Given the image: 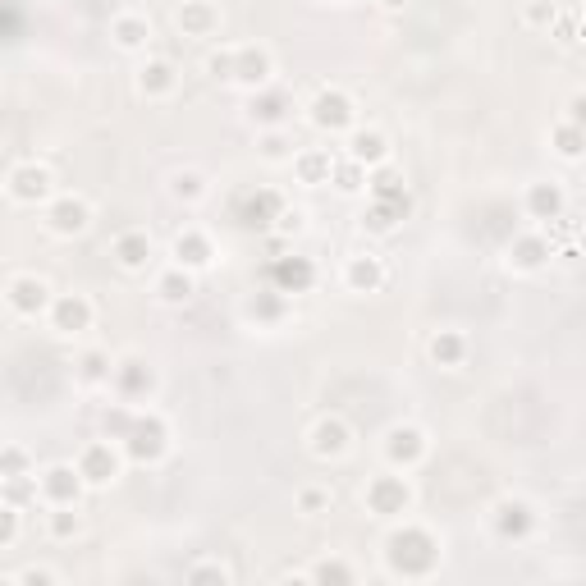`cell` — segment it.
<instances>
[{
  "label": "cell",
  "instance_id": "6da1fadb",
  "mask_svg": "<svg viewBox=\"0 0 586 586\" xmlns=\"http://www.w3.org/2000/svg\"><path fill=\"white\" fill-rule=\"evenodd\" d=\"M440 559V545L426 527H403V532L390 536V568L403 577H426Z\"/></svg>",
  "mask_w": 586,
  "mask_h": 586
},
{
  "label": "cell",
  "instance_id": "7bdbcfd3",
  "mask_svg": "<svg viewBox=\"0 0 586 586\" xmlns=\"http://www.w3.org/2000/svg\"><path fill=\"white\" fill-rule=\"evenodd\" d=\"M330 504V490H321V486H307L303 495H298V509L303 513H321Z\"/></svg>",
  "mask_w": 586,
  "mask_h": 586
},
{
  "label": "cell",
  "instance_id": "7a4b0ae2",
  "mask_svg": "<svg viewBox=\"0 0 586 586\" xmlns=\"http://www.w3.org/2000/svg\"><path fill=\"white\" fill-rule=\"evenodd\" d=\"M124 449H129L133 463H161L165 449H170V431H165V422L156 413L147 417L133 413V426L124 431Z\"/></svg>",
  "mask_w": 586,
  "mask_h": 586
},
{
  "label": "cell",
  "instance_id": "816d5d0a",
  "mask_svg": "<svg viewBox=\"0 0 586 586\" xmlns=\"http://www.w3.org/2000/svg\"><path fill=\"white\" fill-rule=\"evenodd\" d=\"M335 5H348V0H335Z\"/></svg>",
  "mask_w": 586,
  "mask_h": 586
},
{
  "label": "cell",
  "instance_id": "9a60e30c",
  "mask_svg": "<svg viewBox=\"0 0 586 586\" xmlns=\"http://www.w3.org/2000/svg\"><path fill=\"white\" fill-rule=\"evenodd\" d=\"M266 78H271V51L266 46H239L234 51V83L261 87Z\"/></svg>",
  "mask_w": 586,
  "mask_h": 586
},
{
  "label": "cell",
  "instance_id": "83f0119b",
  "mask_svg": "<svg viewBox=\"0 0 586 586\" xmlns=\"http://www.w3.org/2000/svg\"><path fill=\"white\" fill-rule=\"evenodd\" d=\"M408 211H413V207H403V202H371L367 216H362V225H367L371 234H390V229L399 225Z\"/></svg>",
  "mask_w": 586,
  "mask_h": 586
},
{
  "label": "cell",
  "instance_id": "cb8c5ba5",
  "mask_svg": "<svg viewBox=\"0 0 586 586\" xmlns=\"http://www.w3.org/2000/svg\"><path fill=\"white\" fill-rule=\"evenodd\" d=\"M348 289L353 293H376L380 284H385V266H380V257H353L344 271Z\"/></svg>",
  "mask_w": 586,
  "mask_h": 586
},
{
  "label": "cell",
  "instance_id": "52a82bcc",
  "mask_svg": "<svg viewBox=\"0 0 586 586\" xmlns=\"http://www.w3.org/2000/svg\"><path fill=\"white\" fill-rule=\"evenodd\" d=\"M5 298H10V307L19 316H37L51 307V284H46L42 275H19V280H10Z\"/></svg>",
  "mask_w": 586,
  "mask_h": 586
},
{
  "label": "cell",
  "instance_id": "7402d4cb",
  "mask_svg": "<svg viewBox=\"0 0 586 586\" xmlns=\"http://www.w3.org/2000/svg\"><path fill=\"white\" fill-rule=\"evenodd\" d=\"M509 261L518 266V271H541L545 261H550V239H541V234H522V239H513Z\"/></svg>",
  "mask_w": 586,
  "mask_h": 586
},
{
  "label": "cell",
  "instance_id": "8fae6325",
  "mask_svg": "<svg viewBox=\"0 0 586 586\" xmlns=\"http://www.w3.org/2000/svg\"><path fill=\"white\" fill-rule=\"evenodd\" d=\"M385 458H390L394 467H413L426 458V435L417 431V426H394L390 435H385Z\"/></svg>",
  "mask_w": 586,
  "mask_h": 586
},
{
  "label": "cell",
  "instance_id": "4316f807",
  "mask_svg": "<svg viewBox=\"0 0 586 586\" xmlns=\"http://www.w3.org/2000/svg\"><path fill=\"white\" fill-rule=\"evenodd\" d=\"M431 358L440 367H458L467 358V339L458 330H440V335H431Z\"/></svg>",
  "mask_w": 586,
  "mask_h": 586
},
{
  "label": "cell",
  "instance_id": "1f68e13d",
  "mask_svg": "<svg viewBox=\"0 0 586 586\" xmlns=\"http://www.w3.org/2000/svg\"><path fill=\"white\" fill-rule=\"evenodd\" d=\"M284 115H289V97H284V92H266V97L252 101V120L266 124V129L284 124Z\"/></svg>",
  "mask_w": 586,
  "mask_h": 586
},
{
  "label": "cell",
  "instance_id": "5bb4252c",
  "mask_svg": "<svg viewBox=\"0 0 586 586\" xmlns=\"http://www.w3.org/2000/svg\"><path fill=\"white\" fill-rule=\"evenodd\" d=\"M179 28H184V37H216L220 10L211 0H184V5H179Z\"/></svg>",
  "mask_w": 586,
  "mask_h": 586
},
{
  "label": "cell",
  "instance_id": "30bf717a",
  "mask_svg": "<svg viewBox=\"0 0 586 586\" xmlns=\"http://www.w3.org/2000/svg\"><path fill=\"white\" fill-rule=\"evenodd\" d=\"M78 472H83V486H110L120 477V454L110 445H87L78 458Z\"/></svg>",
  "mask_w": 586,
  "mask_h": 586
},
{
  "label": "cell",
  "instance_id": "ac0fdd59",
  "mask_svg": "<svg viewBox=\"0 0 586 586\" xmlns=\"http://www.w3.org/2000/svg\"><path fill=\"white\" fill-rule=\"evenodd\" d=\"M348 161H358V165H385V161H390V142H385V133L358 129L353 138H348Z\"/></svg>",
  "mask_w": 586,
  "mask_h": 586
},
{
  "label": "cell",
  "instance_id": "ee69618b",
  "mask_svg": "<svg viewBox=\"0 0 586 586\" xmlns=\"http://www.w3.org/2000/svg\"><path fill=\"white\" fill-rule=\"evenodd\" d=\"M312 577H316V582H353V573H348L344 564H316Z\"/></svg>",
  "mask_w": 586,
  "mask_h": 586
},
{
  "label": "cell",
  "instance_id": "f35d334b",
  "mask_svg": "<svg viewBox=\"0 0 586 586\" xmlns=\"http://www.w3.org/2000/svg\"><path fill=\"white\" fill-rule=\"evenodd\" d=\"M74 532H78V513H74V504H55V513H51V536L69 541Z\"/></svg>",
  "mask_w": 586,
  "mask_h": 586
},
{
  "label": "cell",
  "instance_id": "8d00e7d4",
  "mask_svg": "<svg viewBox=\"0 0 586 586\" xmlns=\"http://www.w3.org/2000/svg\"><path fill=\"white\" fill-rule=\"evenodd\" d=\"M78 376H83L87 385L110 380V358H106V353H97V348H92V353H83V362H78Z\"/></svg>",
  "mask_w": 586,
  "mask_h": 586
},
{
  "label": "cell",
  "instance_id": "836d02e7",
  "mask_svg": "<svg viewBox=\"0 0 586 586\" xmlns=\"http://www.w3.org/2000/svg\"><path fill=\"white\" fill-rule=\"evenodd\" d=\"M248 316H257V321H280L284 316V293L280 289L257 293V298L248 303Z\"/></svg>",
  "mask_w": 586,
  "mask_h": 586
},
{
  "label": "cell",
  "instance_id": "603a6c76",
  "mask_svg": "<svg viewBox=\"0 0 586 586\" xmlns=\"http://www.w3.org/2000/svg\"><path fill=\"white\" fill-rule=\"evenodd\" d=\"M110 37H115L124 51H142V46L152 42V23L142 19V14H115V23H110Z\"/></svg>",
  "mask_w": 586,
  "mask_h": 586
},
{
  "label": "cell",
  "instance_id": "d4e9b609",
  "mask_svg": "<svg viewBox=\"0 0 586 586\" xmlns=\"http://www.w3.org/2000/svg\"><path fill=\"white\" fill-rule=\"evenodd\" d=\"M527 211H532L536 220L564 216V193H559V184H532L527 188Z\"/></svg>",
  "mask_w": 586,
  "mask_h": 586
},
{
  "label": "cell",
  "instance_id": "277c9868",
  "mask_svg": "<svg viewBox=\"0 0 586 586\" xmlns=\"http://www.w3.org/2000/svg\"><path fill=\"white\" fill-rule=\"evenodd\" d=\"M408 504H413V490L403 477H376L367 486V509L380 518H399V513H408Z\"/></svg>",
  "mask_w": 586,
  "mask_h": 586
},
{
  "label": "cell",
  "instance_id": "e0dca14e",
  "mask_svg": "<svg viewBox=\"0 0 586 586\" xmlns=\"http://www.w3.org/2000/svg\"><path fill=\"white\" fill-rule=\"evenodd\" d=\"M174 257H179V266H184V271H207L216 252H211V239H207V234H197V229H184V234L174 239Z\"/></svg>",
  "mask_w": 586,
  "mask_h": 586
},
{
  "label": "cell",
  "instance_id": "d590c367",
  "mask_svg": "<svg viewBox=\"0 0 586 586\" xmlns=\"http://www.w3.org/2000/svg\"><path fill=\"white\" fill-rule=\"evenodd\" d=\"M170 193L179 197V202H197V197L207 193V184H202V174H197V170H184V174H174Z\"/></svg>",
  "mask_w": 586,
  "mask_h": 586
},
{
  "label": "cell",
  "instance_id": "484cf974",
  "mask_svg": "<svg viewBox=\"0 0 586 586\" xmlns=\"http://www.w3.org/2000/svg\"><path fill=\"white\" fill-rule=\"evenodd\" d=\"M110 376H115V385H120V394H124V399H138V394H147V390H152V371L142 367L138 358L120 362V367H110Z\"/></svg>",
  "mask_w": 586,
  "mask_h": 586
},
{
  "label": "cell",
  "instance_id": "b9f144b4",
  "mask_svg": "<svg viewBox=\"0 0 586 586\" xmlns=\"http://www.w3.org/2000/svg\"><path fill=\"white\" fill-rule=\"evenodd\" d=\"M129 426H133L129 408H110V413H106V435H110V440H124V431H129Z\"/></svg>",
  "mask_w": 586,
  "mask_h": 586
},
{
  "label": "cell",
  "instance_id": "60d3db41",
  "mask_svg": "<svg viewBox=\"0 0 586 586\" xmlns=\"http://www.w3.org/2000/svg\"><path fill=\"white\" fill-rule=\"evenodd\" d=\"M14 536H19V509L0 504V545H14Z\"/></svg>",
  "mask_w": 586,
  "mask_h": 586
},
{
  "label": "cell",
  "instance_id": "74e56055",
  "mask_svg": "<svg viewBox=\"0 0 586 586\" xmlns=\"http://www.w3.org/2000/svg\"><path fill=\"white\" fill-rule=\"evenodd\" d=\"M14 477H28V454L23 449H0V481H14Z\"/></svg>",
  "mask_w": 586,
  "mask_h": 586
},
{
  "label": "cell",
  "instance_id": "bcb514c9",
  "mask_svg": "<svg viewBox=\"0 0 586 586\" xmlns=\"http://www.w3.org/2000/svg\"><path fill=\"white\" fill-rule=\"evenodd\" d=\"M207 69H211V78H234V51L211 55V60H207Z\"/></svg>",
  "mask_w": 586,
  "mask_h": 586
},
{
  "label": "cell",
  "instance_id": "5b68a950",
  "mask_svg": "<svg viewBox=\"0 0 586 586\" xmlns=\"http://www.w3.org/2000/svg\"><path fill=\"white\" fill-rule=\"evenodd\" d=\"M46 225H51V234H60V239H74V234H83V229L92 225V207L74 193L55 197L51 207H46Z\"/></svg>",
  "mask_w": 586,
  "mask_h": 586
},
{
  "label": "cell",
  "instance_id": "9c48e42d",
  "mask_svg": "<svg viewBox=\"0 0 586 586\" xmlns=\"http://www.w3.org/2000/svg\"><path fill=\"white\" fill-rule=\"evenodd\" d=\"M51 326L60 335H83L92 326V303H87L83 293H65V298H55L51 303Z\"/></svg>",
  "mask_w": 586,
  "mask_h": 586
},
{
  "label": "cell",
  "instance_id": "f907efd6",
  "mask_svg": "<svg viewBox=\"0 0 586 586\" xmlns=\"http://www.w3.org/2000/svg\"><path fill=\"white\" fill-rule=\"evenodd\" d=\"M380 5H385V10H403V5H408V0H380Z\"/></svg>",
  "mask_w": 586,
  "mask_h": 586
},
{
  "label": "cell",
  "instance_id": "7dc6e473",
  "mask_svg": "<svg viewBox=\"0 0 586 586\" xmlns=\"http://www.w3.org/2000/svg\"><path fill=\"white\" fill-rule=\"evenodd\" d=\"M229 582V568H220V564H207V568H193V573H188V582Z\"/></svg>",
  "mask_w": 586,
  "mask_h": 586
},
{
  "label": "cell",
  "instance_id": "7c38bea8",
  "mask_svg": "<svg viewBox=\"0 0 586 586\" xmlns=\"http://www.w3.org/2000/svg\"><path fill=\"white\" fill-rule=\"evenodd\" d=\"M271 280L280 293H307L316 284V266L307 257H275L271 261Z\"/></svg>",
  "mask_w": 586,
  "mask_h": 586
},
{
  "label": "cell",
  "instance_id": "2e32d148",
  "mask_svg": "<svg viewBox=\"0 0 586 586\" xmlns=\"http://www.w3.org/2000/svg\"><path fill=\"white\" fill-rule=\"evenodd\" d=\"M348 449V426L344 417H321L312 426V454L316 458H339Z\"/></svg>",
  "mask_w": 586,
  "mask_h": 586
},
{
  "label": "cell",
  "instance_id": "d6a6232c",
  "mask_svg": "<svg viewBox=\"0 0 586 586\" xmlns=\"http://www.w3.org/2000/svg\"><path fill=\"white\" fill-rule=\"evenodd\" d=\"M330 179H335L339 193H358V188L367 184V165H358V161H335Z\"/></svg>",
  "mask_w": 586,
  "mask_h": 586
},
{
  "label": "cell",
  "instance_id": "8992f818",
  "mask_svg": "<svg viewBox=\"0 0 586 586\" xmlns=\"http://www.w3.org/2000/svg\"><path fill=\"white\" fill-rule=\"evenodd\" d=\"M10 197L14 202H46L51 197V170L46 165H37V161H28V165H14L10 170Z\"/></svg>",
  "mask_w": 586,
  "mask_h": 586
},
{
  "label": "cell",
  "instance_id": "4dcf8cb0",
  "mask_svg": "<svg viewBox=\"0 0 586 586\" xmlns=\"http://www.w3.org/2000/svg\"><path fill=\"white\" fill-rule=\"evenodd\" d=\"M156 293H161L165 303H188V298H193V271H184V266L165 271L161 284H156Z\"/></svg>",
  "mask_w": 586,
  "mask_h": 586
},
{
  "label": "cell",
  "instance_id": "e575fe53",
  "mask_svg": "<svg viewBox=\"0 0 586 586\" xmlns=\"http://www.w3.org/2000/svg\"><path fill=\"white\" fill-rule=\"evenodd\" d=\"M554 152L577 161V156H582V124H559V129H554Z\"/></svg>",
  "mask_w": 586,
  "mask_h": 586
},
{
  "label": "cell",
  "instance_id": "f1b7e54d",
  "mask_svg": "<svg viewBox=\"0 0 586 586\" xmlns=\"http://www.w3.org/2000/svg\"><path fill=\"white\" fill-rule=\"evenodd\" d=\"M293 170H298V179H303V184H330L335 156H330V152H303L298 161H293Z\"/></svg>",
  "mask_w": 586,
  "mask_h": 586
},
{
  "label": "cell",
  "instance_id": "681fc988",
  "mask_svg": "<svg viewBox=\"0 0 586 586\" xmlns=\"http://www.w3.org/2000/svg\"><path fill=\"white\" fill-rule=\"evenodd\" d=\"M23 582H55V577L46 573V568H28V573H23Z\"/></svg>",
  "mask_w": 586,
  "mask_h": 586
},
{
  "label": "cell",
  "instance_id": "ab89813d",
  "mask_svg": "<svg viewBox=\"0 0 586 586\" xmlns=\"http://www.w3.org/2000/svg\"><path fill=\"white\" fill-rule=\"evenodd\" d=\"M554 19H559V10H554L550 0H532V5H527V23H532V28H550Z\"/></svg>",
  "mask_w": 586,
  "mask_h": 586
},
{
  "label": "cell",
  "instance_id": "ba28073f",
  "mask_svg": "<svg viewBox=\"0 0 586 586\" xmlns=\"http://www.w3.org/2000/svg\"><path fill=\"white\" fill-rule=\"evenodd\" d=\"M284 211L280 193H271V188H261V193H248L239 197V207H234V220H239L243 229H266L275 216Z\"/></svg>",
  "mask_w": 586,
  "mask_h": 586
},
{
  "label": "cell",
  "instance_id": "44dd1931",
  "mask_svg": "<svg viewBox=\"0 0 586 586\" xmlns=\"http://www.w3.org/2000/svg\"><path fill=\"white\" fill-rule=\"evenodd\" d=\"M115 261H120L124 271H142L147 261H152V239L142 234V229H129L115 239Z\"/></svg>",
  "mask_w": 586,
  "mask_h": 586
},
{
  "label": "cell",
  "instance_id": "c3c4849f",
  "mask_svg": "<svg viewBox=\"0 0 586 586\" xmlns=\"http://www.w3.org/2000/svg\"><path fill=\"white\" fill-rule=\"evenodd\" d=\"M280 229H293V234H298V229H303V216H298V211H280Z\"/></svg>",
  "mask_w": 586,
  "mask_h": 586
},
{
  "label": "cell",
  "instance_id": "f6af8a7d",
  "mask_svg": "<svg viewBox=\"0 0 586 586\" xmlns=\"http://www.w3.org/2000/svg\"><path fill=\"white\" fill-rule=\"evenodd\" d=\"M261 156H266V161H284V156H289V142H284L280 133H266V142H261Z\"/></svg>",
  "mask_w": 586,
  "mask_h": 586
},
{
  "label": "cell",
  "instance_id": "f546056e",
  "mask_svg": "<svg viewBox=\"0 0 586 586\" xmlns=\"http://www.w3.org/2000/svg\"><path fill=\"white\" fill-rule=\"evenodd\" d=\"M138 87L147 92V97H165V92H174V65H165V60H152V65H142Z\"/></svg>",
  "mask_w": 586,
  "mask_h": 586
},
{
  "label": "cell",
  "instance_id": "4fadbf2b",
  "mask_svg": "<svg viewBox=\"0 0 586 586\" xmlns=\"http://www.w3.org/2000/svg\"><path fill=\"white\" fill-rule=\"evenodd\" d=\"M42 495L51 504H78V495H83V472H78V467H69V463L46 467Z\"/></svg>",
  "mask_w": 586,
  "mask_h": 586
},
{
  "label": "cell",
  "instance_id": "d6986e66",
  "mask_svg": "<svg viewBox=\"0 0 586 586\" xmlns=\"http://www.w3.org/2000/svg\"><path fill=\"white\" fill-rule=\"evenodd\" d=\"M367 188H371V202H403V207H413L408 188H403V174L390 170V165H371Z\"/></svg>",
  "mask_w": 586,
  "mask_h": 586
},
{
  "label": "cell",
  "instance_id": "3957f363",
  "mask_svg": "<svg viewBox=\"0 0 586 586\" xmlns=\"http://www.w3.org/2000/svg\"><path fill=\"white\" fill-rule=\"evenodd\" d=\"M353 120H358V110H353V97H348V92H339V87L316 92V101H312V124L316 129L344 133V129H353Z\"/></svg>",
  "mask_w": 586,
  "mask_h": 586
},
{
  "label": "cell",
  "instance_id": "ffe728a7",
  "mask_svg": "<svg viewBox=\"0 0 586 586\" xmlns=\"http://www.w3.org/2000/svg\"><path fill=\"white\" fill-rule=\"evenodd\" d=\"M495 527H500L504 541H522V536H527V532L536 527V513L527 509L522 500H504V504H500V513H495Z\"/></svg>",
  "mask_w": 586,
  "mask_h": 586
}]
</instances>
